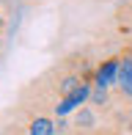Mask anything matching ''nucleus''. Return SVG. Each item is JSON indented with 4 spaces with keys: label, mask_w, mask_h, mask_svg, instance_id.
Listing matches in <instances>:
<instances>
[{
    "label": "nucleus",
    "mask_w": 132,
    "mask_h": 135,
    "mask_svg": "<svg viewBox=\"0 0 132 135\" xmlns=\"http://www.w3.org/2000/svg\"><path fill=\"white\" fill-rule=\"evenodd\" d=\"M88 97H91V85L85 83V85H80L74 94H69V97H63V99H58L55 105H52V113H55V116H66L69 110H74L77 105H83Z\"/></svg>",
    "instance_id": "obj_1"
},
{
    "label": "nucleus",
    "mask_w": 132,
    "mask_h": 135,
    "mask_svg": "<svg viewBox=\"0 0 132 135\" xmlns=\"http://www.w3.org/2000/svg\"><path fill=\"white\" fill-rule=\"evenodd\" d=\"M116 88L124 97L132 99V47L121 55V64H118V75H116Z\"/></svg>",
    "instance_id": "obj_2"
},
{
    "label": "nucleus",
    "mask_w": 132,
    "mask_h": 135,
    "mask_svg": "<svg viewBox=\"0 0 132 135\" xmlns=\"http://www.w3.org/2000/svg\"><path fill=\"white\" fill-rule=\"evenodd\" d=\"M25 130H28V135H58L55 121H52L50 116H44V113H33V116H28Z\"/></svg>",
    "instance_id": "obj_3"
},
{
    "label": "nucleus",
    "mask_w": 132,
    "mask_h": 135,
    "mask_svg": "<svg viewBox=\"0 0 132 135\" xmlns=\"http://www.w3.org/2000/svg\"><path fill=\"white\" fill-rule=\"evenodd\" d=\"M118 64H121V58H107V61H102V66L97 69V77H94V85H105V88L116 85Z\"/></svg>",
    "instance_id": "obj_4"
},
{
    "label": "nucleus",
    "mask_w": 132,
    "mask_h": 135,
    "mask_svg": "<svg viewBox=\"0 0 132 135\" xmlns=\"http://www.w3.org/2000/svg\"><path fill=\"white\" fill-rule=\"evenodd\" d=\"M0 135H28V130L25 127H17V124H11V127H6Z\"/></svg>",
    "instance_id": "obj_5"
},
{
    "label": "nucleus",
    "mask_w": 132,
    "mask_h": 135,
    "mask_svg": "<svg viewBox=\"0 0 132 135\" xmlns=\"http://www.w3.org/2000/svg\"><path fill=\"white\" fill-rule=\"evenodd\" d=\"M3 28H6V17L0 14V36H3Z\"/></svg>",
    "instance_id": "obj_6"
},
{
    "label": "nucleus",
    "mask_w": 132,
    "mask_h": 135,
    "mask_svg": "<svg viewBox=\"0 0 132 135\" xmlns=\"http://www.w3.org/2000/svg\"><path fill=\"white\" fill-rule=\"evenodd\" d=\"M129 121H132V108H129Z\"/></svg>",
    "instance_id": "obj_7"
}]
</instances>
